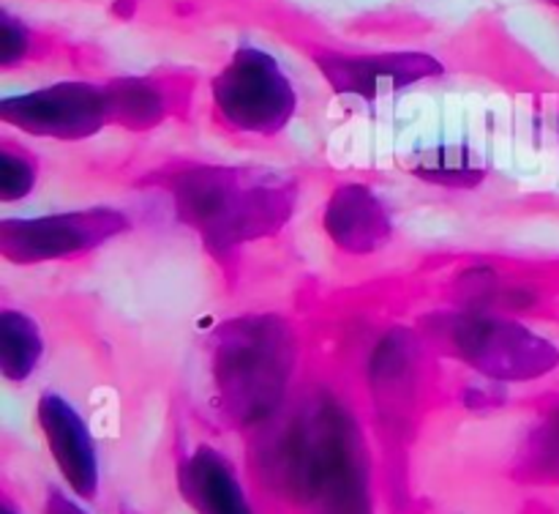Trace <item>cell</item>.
Instances as JSON below:
<instances>
[{"label":"cell","instance_id":"obj_5","mask_svg":"<svg viewBox=\"0 0 559 514\" xmlns=\"http://www.w3.org/2000/svg\"><path fill=\"white\" fill-rule=\"evenodd\" d=\"M131 224L129 213L112 206L9 217L0 222V255L14 266L76 260L126 235Z\"/></svg>","mask_w":559,"mask_h":514},{"label":"cell","instance_id":"obj_6","mask_svg":"<svg viewBox=\"0 0 559 514\" xmlns=\"http://www.w3.org/2000/svg\"><path fill=\"white\" fill-rule=\"evenodd\" d=\"M0 120L11 129L38 140L82 142L109 126V104L104 82L58 80L49 85L5 96Z\"/></svg>","mask_w":559,"mask_h":514},{"label":"cell","instance_id":"obj_4","mask_svg":"<svg viewBox=\"0 0 559 514\" xmlns=\"http://www.w3.org/2000/svg\"><path fill=\"white\" fill-rule=\"evenodd\" d=\"M437 342L480 375L502 383L538 381L559 366V348L519 320L462 312L437 320Z\"/></svg>","mask_w":559,"mask_h":514},{"label":"cell","instance_id":"obj_15","mask_svg":"<svg viewBox=\"0 0 559 514\" xmlns=\"http://www.w3.org/2000/svg\"><path fill=\"white\" fill-rule=\"evenodd\" d=\"M0 38H3V49H0V66L3 71L20 69V66L38 60L47 52V36L27 25L11 11L0 14Z\"/></svg>","mask_w":559,"mask_h":514},{"label":"cell","instance_id":"obj_19","mask_svg":"<svg viewBox=\"0 0 559 514\" xmlns=\"http://www.w3.org/2000/svg\"><path fill=\"white\" fill-rule=\"evenodd\" d=\"M551 3H555V5H557V9H559V0H551Z\"/></svg>","mask_w":559,"mask_h":514},{"label":"cell","instance_id":"obj_18","mask_svg":"<svg viewBox=\"0 0 559 514\" xmlns=\"http://www.w3.org/2000/svg\"><path fill=\"white\" fill-rule=\"evenodd\" d=\"M0 514H25V512H22V509L16 506V503L11 501L9 495H5V498H3V503H0Z\"/></svg>","mask_w":559,"mask_h":514},{"label":"cell","instance_id":"obj_7","mask_svg":"<svg viewBox=\"0 0 559 514\" xmlns=\"http://www.w3.org/2000/svg\"><path fill=\"white\" fill-rule=\"evenodd\" d=\"M314 66L325 77L328 85L342 96H358L366 102L404 91L418 82L437 80L445 74L440 58L418 49H396V52H347V49H320L314 52Z\"/></svg>","mask_w":559,"mask_h":514},{"label":"cell","instance_id":"obj_17","mask_svg":"<svg viewBox=\"0 0 559 514\" xmlns=\"http://www.w3.org/2000/svg\"><path fill=\"white\" fill-rule=\"evenodd\" d=\"M44 514H87V512L74 501V498L66 495V492L58 490V487H52L47 501H44Z\"/></svg>","mask_w":559,"mask_h":514},{"label":"cell","instance_id":"obj_11","mask_svg":"<svg viewBox=\"0 0 559 514\" xmlns=\"http://www.w3.org/2000/svg\"><path fill=\"white\" fill-rule=\"evenodd\" d=\"M325 233L347 255H371L393 235V219L385 202L366 184H342L325 202Z\"/></svg>","mask_w":559,"mask_h":514},{"label":"cell","instance_id":"obj_14","mask_svg":"<svg viewBox=\"0 0 559 514\" xmlns=\"http://www.w3.org/2000/svg\"><path fill=\"white\" fill-rule=\"evenodd\" d=\"M38 173H41L38 159L27 148L3 140L0 145V200L5 206L25 200L36 189Z\"/></svg>","mask_w":559,"mask_h":514},{"label":"cell","instance_id":"obj_13","mask_svg":"<svg viewBox=\"0 0 559 514\" xmlns=\"http://www.w3.org/2000/svg\"><path fill=\"white\" fill-rule=\"evenodd\" d=\"M413 170L424 180L445 186V189H473L486 178V167L480 156L456 145L435 148V151L424 153Z\"/></svg>","mask_w":559,"mask_h":514},{"label":"cell","instance_id":"obj_12","mask_svg":"<svg viewBox=\"0 0 559 514\" xmlns=\"http://www.w3.org/2000/svg\"><path fill=\"white\" fill-rule=\"evenodd\" d=\"M44 355V334L36 317L3 306L0 312V372L9 383H27Z\"/></svg>","mask_w":559,"mask_h":514},{"label":"cell","instance_id":"obj_2","mask_svg":"<svg viewBox=\"0 0 559 514\" xmlns=\"http://www.w3.org/2000/svg\"><path fill=\"white\" fill-rule=\"evenodd\" d=\"M298 337L278 315H243L216 328L211 375L216 405L233 424L257 430L287 405Z\"/></svg>","mask_w":559,"mask_h":514},{"label":"cell","instance_id":"obj_9","mask_svg":"<svg viewBox=\"0 0 559 514\" xmlns=\"http://www.w3.org/2000/svg\"><path fill=\"white\" fill-rule=\"evenodd\" d=\"M191 77L183 71H147V74L109 77L104 82L109 104V126L126 131L158 129L175 118L191 98Z\"/></svg>","mask_w":559,"mask_h":514},{"label":"cell","instance_id":"obj_8","mask_svg":"<svg viewBox=\"0 0 559 514\" xmlns=\"http://www.w3.org/2000/svg\"><path fill=\"white\" fill-rule=\"evenodd\" d=\"M36 421L60 479L80 501H93L102 487V463L91 427L80 410L58 392H44L36 402Z\"/></svg>","mask_w":559,"mask_h":514},{"label":"cell","instance_id":"obj_10","mask_svg":"<svg viewBox=\"0 0 559 514\" xmlns=\"http://www.w3.org/2000/svg\"><path fill=\"white\" fill-rule=\"evenodd\" d=\"M178 490L194 514H257L233 459L211 443H197L180 459Z\"/></svg>","mask_w":559,"mask_h":514},{"label":"cell","instance_id":"obj_1","mask_svg":"<svg viewBox=\"0 0 559 514\" xmlns=\"http://www.w3.org/2000/svg\"><path fill=\"white\" fill-rule=\"evenodd\" d=\"M175 217L213 257H227L289 222L298 184L287 173L254 164H175L156 175Z\"/></svg>","mask_w":559,"mask_h":514},{"label":"cell","instance_id":"obj_16","mask_svg":"<svg viewBox=\"0 0 559 514\" xmlns=\"http://www.w3.org/2000/svg\"><path fill=\"white\" fill-rule=\"evenodd\" d=\"M527 470L538 481L559 484V408L535 427L527 443Z\"/></svg>","mask_w":559,"mask_h":514},{"label":"cell","instance_id":"obj_3","mask_svg":"<svg viewBox=\"0 0 559 514\" xmlns=\"http://www.w3.org/2000/svg\"><path fill=\"white\" fill-rule=\"evenodd\" d=\"M298 87L278 58L257 44L233 49L211 77V109L216 126L238 137H276L298 113Z\"/></svg>","mask_w":559,"mask_h":514}]
</instances>
